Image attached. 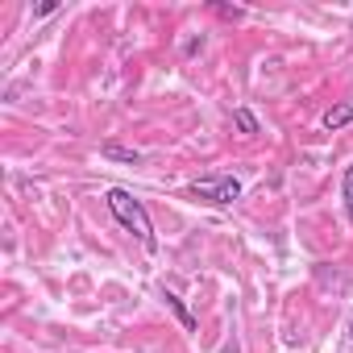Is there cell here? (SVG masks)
<instances>
[{
	"label": "cell",
	"mask_w": 353,
	"mask_h": 353,
	"mask_svg": "<svg viewBox=\"0 0 353 353\" xmlns=\"http://www.w3.org/2000/svg\"><path fill=\"white\" fill-rule=\"evenodd\" d=\"M104 204H108V212L117 216V225H121V229H129V233H133V237H137V241L150 250V254L158 250L150 212H145V208H141V204H137V200L125 192V188H108V192H104Z\"/></svg>",
	"instance_id": "obj_1"
},
{
	"label": "cell",
	"mask_w": 353,
	"mask_h": 353,
	"mask_svg": "<svg viewBox=\"0 0 353 353\" xmlns=\"http://www.w3.org/2000/svg\"><path fill=\"white\" fill-rule=\"evenodd\" d=\"M188 192H192L196 200H204V204L225 208V204L241 200V179H233V174H225V179H200V183H192Z\"/></svg>",
	"instance_id": "obj_2"
},
{
	"label": "cell",
	"mask_w": 353,
	"mask_h": 353,
	"mask_svg": "<svg viewBox=\"0 0 353 353\" xmlns=\"http://www.w3.org/2000/svg\"><path fill=\"white\" fill-rule=\"evenodd\" d=\"M345 125H353V96L341 100V104H332V108L324 112V129H328V133H336V129H345Z\"/></svg>",
	"instance_id": "obj_3"
},
{
	"label": "cell",
	"mask_w": 353,
	"mask_h": 353,
	"mask_svg": "<svg viewBox=\"0 0 353 353\" xmlns=\"http://www.w3.org/2000/svg\"><path fill=\"white\" fill-rule=\"evenodd\" d=\"M162 299H166V307H170L174 316H179V324H183L188 332H196V328H200V324H196V316H192V307H188L179 295H174V291H162Z\"/></svg>",
	"instance_id": "obj_4"
},
{
	"label": "cell",
	"mask_w": 353,
	"mask_h": 353,
	"mask_svg": "<svg viewBox=\"0 0 353 353\" xmlns=\"http://www.w3.org/2000/svg\"><path fill=\"white\" fill-rule=\"evenodd\" d=\"M108 162H129V166H137L141 162V154L137 150H129V145H117V141H104V150H100Z\"/></svg>",
	"instance_id": "obj_5"
},
{
	"label": "cell",
	"mask_w": 353,
	"mask_h": 353,
	"mask_svg": "<svg viewBox=\"0 0 353 353\" xmlns=\"http://www.w3.org/2000/svg\"><path fill=\"white\" fill-rule=\"evenodd\" d=\"M233 125L245 133V137H254V133H262V125H258V117L250 112V108H233Z\"/></svg>",
	"instance_id": "obj_6"
},
{
	"label": "cell",
	"mask_w": 353,
	"mask_h": 353,
	"mask_svg": "<svg viewBox=\"0 0 353 353\" xmlns=\"http://www.w3.org/2000/svg\"><path fill=\"white\" fill-rule=\"evenodd\" d=\"M341 196H345V208H349V221H353V166L345 170V188H341Z\"/></svg>",
	"instance_id": "obj_7"
},
{
	"label": "cell",
	"mask_w": 353,
	"mask_h": 353,
	"mask_svg": "<svg viewBox=\"0 0 353 353\" xmlns=\"http://www.w3.org/2000/svg\"><path fill=\"white\" fill-rule=\"evenodd\" d=\"M349 341H353V324H349Z\"/></svg>",
	"instance_id": "obj_8"
}]
</instances>
